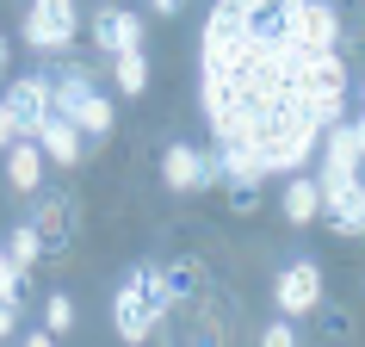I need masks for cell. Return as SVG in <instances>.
I'll return each instance as SVG.
<instances>
[{"mask_svg": "<svg viewBox=\"0 0 365 347\" xmlns=\"http://www.w3.org/2000/svg\"><path fill=\"white\" fill-rule=\"evenodd\" d=\"M173 310V291H168V273L161 267H136L112 298V328L118 341H149L155 323Z\"/></svg>", "mask_w": 365, "mask_h": 347, "instance_id": "cell-1", "label": "cell"}, {"mask_svg": "<svg viewBox=\"0 0 365 347\" xmlns=\"http://www.w3.org/2000/svg\"><path fill=\"white\" fill-rule=\"evenodd\" d=\"M50 99H56V112L62 118H75V131L87 136V143H99V136H112L118 112H112V99L93 87V75L87 69H68V75H50Z\"/></svg>", "mask_w": 365, "mask_h": 347, "instance_id": "cell-2", "label": "cell"}, {"mask_svg": "<svg viewBox=\"0 0 365 347\" xmlns=\"http://www.w3.org/2000/svg\"><path fill=\"white\" fill-rule=\"evenodd\" d=\"M161 180H168V193H205L223 180V161H217V149H198V143H168Z\"/></svg>", "mask_w": 365, "mask_h": 347, "instance_id": "cell-3", "label": "cell"}, {"mask_svg": "<svg viewBox=\"0 0 365 347\" xmlns=\"http://www.w3.org/2000/svg\"><path fill=\"white\" fill-rule=\"evenodd\" d=\"M75 31H81L75 0H31V6H25V25H19V38L31 44V50H68Z\"/></svg>", "mask_w": 365, "mask_h": 347, "instance_id": "cell-4", "label": "cell"}, {"mask_svg": "<svg viewBox=\"0 0 365 347\" xmlns=\"http://www.w3.org/2000/svg\"><path fill=\"white\" fill-rule=\"evenodd\" d=\"M322 186V217L341 236H365V174H341V180H316Z\"/></svg>", "mask_w": 365, "mask_h": 347, "instance_id": "cell-5", "label": "cell"}, {"mask_svg": "<svg viewBox=\"0 0 365 347\" xmlns=\"http://www.w3.org/2000/svg\"><path fill=\"white\" fill-rule=\"evenodd\" d=\"M272 304H279V316H309V310H322V267H316V261H291V267L272 279Z\"/></svg>", "mask_w": 365, "mask_h": 347, "instance_id": "cell-6", "label": "cell"}, {"mask_svg": "<svg viewBox=\"0 0 365 347\" xmlns=\"http://www.w3.org/2000/svg\"><path fill=\"white\" fill-rule=\"evenodd\" d=\"M6 106H13V118H19V131H38L43 118L56 112V99H50V75H19L13 87H6Z\"/></svg>", "mask_w": 365, "mask_h": 347, "instance_id": "cell-7", "label": "cell"}, {"mask_svg": "<svg viewBox=\"0 0 365 347\" xmlns=\"http://www.w3.org/2000/svg\"><path fill=\"white\" fill-rule=\"evenodd\" d=\"M31 136H38L43 161H56V168H75L81 155H87V136L75 131V118H62V112H50V118H43V124H38Z\"/></svg>", "mask_w": 365, "mask_h": 347, "instance_id": "cell-8", "label": "cell"}, {"mask_svg": "<svg viewBox=\"0 0 365 347\" xmlns=\"http://www.w3.org/2000/svg\"><path fill=\"white\" fill-rule=\"evenodd\" d=\"M0 155H6V180H13V193H38V186H43V149H38V136H31V131H19Z\"/></svg>", "mask_w": 365, "mask_h": 347, "instance_id": "cell-9", "label": "cell"}, {"mask_svg": "<svg viewBox=\"0 0 365 347\" xmlns=\"http://www.w3.org/2000/svg\"><path fill=\"white\" fill-rule=\"evenodd\" d=\"M93 44L106 50V56L136 50V44H143V19H136V13H124V6H106V13L93 19Z\"/></svg>", "mask_w": 365, "mask_h": 347, "instance_id": "cell-10", "label": "cell"}, {"mask_svg": "<svg viewBox=\"0 0 365 347\" xmlns=\"http://www.w3.org/2000/svg\"><path fill=\"white\" fill-rule=\"evenodd\" d=\"M279 205H285V223H297V230H304V223H316V217H322V186H316V180H304V168H297V180H285V198H279Z\"/></svg>", "mask_w": 365, "mask_h": 347, "instance_id": "cell-11", "label": "cell"}, {"mask_svg": "<svg viewBox=\"0 0 365 347\" xmlns=\"http://www.w3.org/2000/svg\"><path fill=\"white\" fill-rule=\"evenodd\" d=\"M304 44L309 50H341V19L328 0H304Z\"/></svg>", "mask_w": 365, "mask_h": 347, "instance_id": "cell-12", "label": "cell"}, {"mask_svg": "<svg viewBox=\"0 0 365 347\" xmlns=\"http://www.w3.org/2000/svg\"><path fill=\"white\" fill-rule=\"evenodd\" d=\"M112 81H118V94H124V99H143V94H149V56H143V44L112 56Z\"/></svg>", "mask_w": 365, "mask_h": 347, "instance_id": "cell-13", "label": "cell"}, {"mask_svg": "<svg viewBox=\"0 0 365 347\" xmlns=\"http://www.w3.org/2000/svg\"><path fill=\"white\" fill-rule=\"evenodd\" d=\"M6 254H13V267H19V273H31V267L43 261V254H50V248H43V236H38V223H31V217H25L19 230L6 236Z\"/></svg>", "mask_w": 365, "mask_h": 347, "instance_id": "cell-14", "label": "cell"}, {"mask_svg": "<svg viewBox=\"0 0 365 347\" xmlns=\"http://www.w3.org/2000/svg\"><path fill=\"white\" fill-rule=\"evenodd\" d=\"M31 223H38L43 248H56V242H68V205H62V198H43V205H38V217H31Z\"/></svg>", "mask_w": 365, "mask_h": 347, "instance_id": "cell-15", "label": "cell"}, {"mask_svg": "<svg viewBox=\"0 0 365 347\" xmlns=\"http://www.w3.org/2000/svg\"><path fill=\"white\" fill-rule=\"evenodd\" d=\"M43 328H50L56 341H62V335H68V328H75V304H68L62 291H56V298H50V304H43Z\"/></svg>", "mask_w": 365, "mask_h": 347, "instance_id": "cell-16", "label": "cell"}, {"mask_svg": "<svg viewBox=\"0 0 365 347\" xmlns=\"http://www.w3.org/2000/svg\"><path fill=\"white\" fill-rule=\"evenodd\" d=\"M19 335V291H0V341Z\"/></svg>", "mask_w": 365, "mask_h": 347, "instance_id": "cell-17", "label": "cell"}, {"mask_svg": "<svg viewBox=\"0 0 365 347\" xmlns=\"http://www.w3.org/2000/svg\"><path fill=\"white\" fill-rule=\"evenodd\" d=\"M230 205L235 211H254L260 205V180H230Z\"/></svg>", "mask_w": 365, "mask_h": 347, "instance_id": "cell-18", "label": "cell"}, {"mask_svg": "<svg viewBox=\"0 0 365 347\" xmlns=\"http://www.w3.org/2000/svg\"><path fill=\"white\" fill-rule=\"evenodd\" d=\"M260 341H267V347H291V341H297V328H291V316L267 323V328H260Z\"/></svg>", "mask_w": 365, "mask_h": 347, "instance_id": "cell-19", "label": "cell"}, {"mask_svg": "<svg viewBox=\"0 0 365 347\" xmlns=\"http://www.w3.org/2000/svg\"><path fill=\"white\" fill-rule=\"evenodd\" d=\"M13 136H19V118H13V106H6V99H0V149H6V143H13Z\"/></svg>", "mask_w": 365, "mask_h": 347, "instance_id": "cell-20", "label": "cell"}, {"mask_svg": "<svg viewBox=\"0 0 365 347\" xmlns=\"http://www.w3.org/2000/svg\"><path fill=\"white\" fill-rule=\"evenodd\" d=\"M155 13H180V0H149Z\"/></svg>", "mask_w": 365, "mask_h": 347, "instance_id": "cell-21", "label": "cell"}, {"mask_svg": "<svg viewBox=\"0 0 365 347\" xmlns=\"http://www.w3.org/2000/svg\"><path fill=\"white\" fill-rule=\"evenodd\" d=\"M6 62H13V50H6V38H0V75H6Z\"/></svg>", "mask_w": 365, "mask_h": 347, "instance_id": "cell-22", "label": "cell"}, {"mask_svg": "<svg viewBox=\"0 0 365 347\" xmlns=\"http://www.w3.org/2000/svg\"><path fill=\"white\" fill-rule=\"evenodd\" d=\"M359 155H365V118H359Z\"/></svg>", "mask_w": 365, "mask_h": 347, "instance_id": "cell-23", "label": "cell"}]
</instances>
